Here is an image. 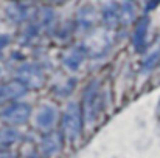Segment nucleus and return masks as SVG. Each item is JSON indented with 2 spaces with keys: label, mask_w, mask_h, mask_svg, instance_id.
I'll use <instances>...</instances> for the list:
<instances>
[{
  "label": "nucleus",
  "mask_w": 160,
  "mask_h": 158,
  "mask_svg": "<svg viewBox=\"0 0 160 158\" xmlns=\"http://www.w3.org/2000/svg\"><path fill=\"white\" fill-rule=\"evenodd\" d=\"M84 54L86 53H84L82 48H72V50H68L64 54V57H62L64 65L67 68H70V70H76L81 65V62L84 59Z\"/></svg>",
  "instance_id": "7"
},
{
  "label": "nucleus",
  "mask_w": 160,
  "mask_h": 158,
  "mask_svg": "<svg viewBox=\"0 0 160 158\" xmlns=\"http://www.w3.org/2000/svg\"><path fill=\"white\" fill-rule=\"evenodd\" d=\"M23 158H41V157H39L36 152H30V154H27V155H25Z\"/></svg>",
  "instance_id": "15"
},
{
  "label": "nucleus",
  "mask_w": 160,
  "mask_h": 158,
  "mask_svg": "<svg viewBox=\"0 0 160 158\" xmlns=\"http://www.w3.org/2000/svg\"><path fill=\"white\" fill-rule=\"evenodd\" d=\"M159 62H160V45H157L154 50H151L149 54L145 57L143 67H145V70H151V68H154Z\"/></svg>",
  "instance_id": "11"
},
{
  "label": "nucleus",
  "mask_w": 160,
  "mask_h": 158,
  "mask_svg": "<svg viewBox=\"0 0 160 158\" xmlns=\"http://www.w3.org/2000/svg\"><path fill=\"white\" fill-rule=\"evenodd\" d=\"M56 121V110L52 105H42L38 116H36V122L41 129H50Z\"/></svg>",
  "instance_id": "6"
},
{
  "label": "nucleus",
  "mask_w": 160,
  "mask_h": 158,
  "mask_svg": "<svg viewBox=\"0 0 160 158\" xmlns=\"http://www.w3.org/2000/svg\"><path fill=\"white\" fill-rule=\"evenodd\" d=\"M101 108V99H100V87L98 82H92L87 85L84 93V118L87 122H92Z\"/></svg>",
  "instance_id": "2"
},
{
  "label": "nucleus",
  "mask_w": 160,
  "mask_h": 158,
  "mask_svg": "<svg viewBox=\"0 0 160 158\" xmlns=\"http://www.w3.org/2000/svg\"><path fill=\"white\" fill-rule=\"evenodd\" d=\"M135 17V5L131 0H123L120 3V23H131Z\"/></svg>",
  "instance_id": "9"
},
{
  "label": "nucleus",
  "mask_w": 160,
  "mask_h": 158,
  "mask_svg": "<svg viewBox=\"0 0 160 158\" xmlns=\"http://www.w3.org/2000/svg\"><path fill=\"white\" fill-rule=\"evenodd\" d=\"M17 78L22 84H25L28 89H41L44 85V74L42 71L33 65V64H25L19 68Z\"/></svg>",
  "instance_id": "3"
},
{
  "label": "nucleus",
  "mask_w": 160,
  "mask_h": 158,
  "mask_svg": "<svg viewBox=\"0 0 160 158\" xmlns=\"http://www.w3.org/2000/svg\"><path fill=\"white\" fill-rule=\"evenodd\" d=\"M148 25H149V20L148 19H143L140 20L137 30H135V34H134V47L137 51H143L145 45H146V34H148Z\"/></svg>",
  "instance_id": "8"
},
{
  "label": "nucleus",
  "mask_w": 160,
  "mask_h": 158,
  "mask_svg": "<svg viewBox=\"0 0 160 158\" xmlns=\"http://www.w3.org/2000/svg\"><path fill=\"white\" fill-rule=\"evenodd\" d=\"M30 116V107L27 104H12L3 110V118L11 124H22Z\"/></svg>",
  "instance_id": "4"
},
{
  "label": "nucleus",
  "mask_w": 160,
  "mask_h": 158,
  "mask_svg": "<svg viewBox=\"0 0 160 158\" xmlns=\"http://www.w3.org/2000/svg\"><path fill=\"white\" fill-rule=\"evenodd\" d=\"M81 127H82V119H81L79 105L72 103L67 105L62 116V133L68 141H73L81 135Z\"/></svg>",
  "instance_id": "1"
},
{
  "label": "nucleus",
  "mask_w": 160,
  "mask_h": 158,
  "mask_svg": "<svg viewBox=\"0 0 160 158\" xmlns=\"http://www.w3.org/2000/svg\"><path fill=\"white\" fill-rule=\"evenodd\" d=\"M53 2H56V3H61V2H65V0H53Z\"/></svg>",
  "instance_id": "16"
},
{
  "label": "nucleus",
  "mask_w": 160,
  "mask_h": 158,
  "mask_svg": "<svg viewBox=\"0 0 160 158\" xmlns=\"http://www.w3.org/2000/svg\"><path fill=\"white\" fill-rule=\"evenodd\" d=\"M6 44H8V36H0V51Z\"/></svg>",
  "instance_id": "14"
},
{
  "label": "nucleus",
  "mask_w": 160,
  "mask_h": 158,
  "mask_svg": "<svg viewBox=\"0 0 160 158\" xmlns=\"http://www.w3.org/2000/svg\"><path fill=\"white\" fill-rule=\"evenodd\" d=\"M17 140H19V133L16 130H12V129H3V130H0V146L12 144Z\"/></svg>",
  "instance_id": "12"
},
{
  "label": "nucleus",
  "mask_w": 160,
  "mask_h": 158,
  "mask_svg": "<svg viewBox=\"0 0 160 158\" xmlns=\"http://www.w3.org/2000/svg\"><path fill=\"white\" fill-rule=\"evenodd\" d=\"M41 147H42V152L45 155H53L61 147V138L56 136V135H48L47 138H44Z\"/></svg>",
  "instance_id": "10"
},
{
  "label": "nucleus",
  "mask_w": 160,
  "mask_h": 158,
  "mask_svg": "<svg viewBox=\"0 0 160 158\" xmlns=\"http://www.w3.org/2000/svg\"><path fill=\"white\" fill-rule=\"evenodd\" d=\"M27 85L22 84L20 81H11L3 85H0V103L9 101V99H17L27 93Z\"/></svg>",
  "instance_id": "5"
},
{
  "label": "nucleus",
  "mask_w": 160,
  "mask_h": 158,
  "mask_svg": "<svg viewBox=\"0 0 160 158\" xmlns=\"http://www.w3.org/2000/svg\"><path fill=\"white\" fill-rule=\"evenodd\" d=\"M81 26H89L93 23V11L92 9H84L79 12V17H78Z\"/></svg>",
  "instance_id": "13"
}]
</instances>
